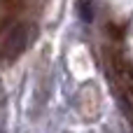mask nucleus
<instances>
[{
    "mask_svg": "<svg viewBox=\"0 0 133 133\" xmlns=\"http://www.w3.org/2000/svg\"><path fill=\"white\" fill-rule=\"evenodd\" d=\"M30 42V26L28 23H16L7 37L2 40V47H0V63H14L28 47Z\"/></svg>",
    "mask_w": 133,
    "mask_h": 133,
    "instance_id": "f257e3e1",
    "label": "nucleus"
},
{
    "mask_svg": "<svg viewBox=\"0 0 133 133\" xmlns=\"http://www.w3.org/2000/svg\"><path fill=\"white\" fill-rule=\"evenodd\" d=\"M110 63H112V70L117 72V77L124 82L126 96L133 98V65H131V61H129L122 51H112V54H110Z\"/></svg>",
    "mask_w": 133,
    "mask_h": 133,
    "instance_id": "f03ea898",
    "label": "nucleus"
},
{
    "mask_svg": "<svg viewBox=\"0 0 133 133\" xmlns=\"http://www.w3.org/2000/svg\"><path fill=\"white\" fill-rule=\"evenodd\" d=\"M79 16L82 21H91L94 19V9H91V0H79Z\"/></svg>",
    "mask_w": 133,
    "mask_h": 133,
    "instance_id": "7ed1b4c3",
    "label": "nucleus"
},
{
    "mask_svg": "<svg viewBox=\"0 0 133 133\" xmlns=\"http://www.w3.org/2000/svg\"><path fill=\"white\" fill-rule=\"evenodd\" d=\"M108 35H110L112 40H124V28L117 26V23H110V26H108Z\"/></svg>",
    "mask_w": 133,
    "mask_h": 133,
    "instance_id": "20e7f679",
    "label": "nucleus"
}]
</instances>
